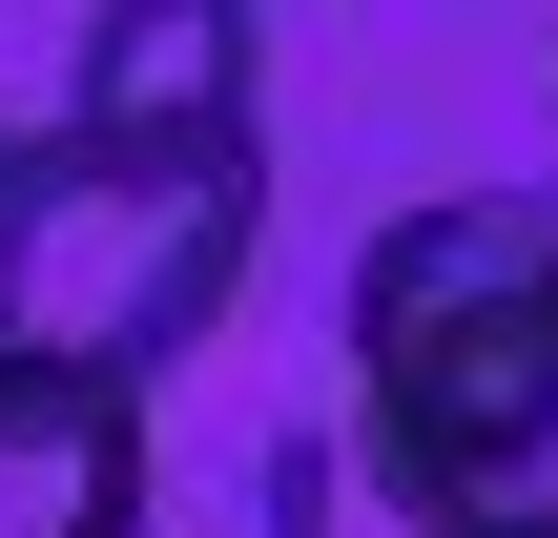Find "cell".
Here are the masks:
<instances>
[{"mask_svg":"<svg viewBox=\"0 0 558 538\" xmlns=\"http://www.w3.org/2000/svg\"><path fill=\"white\" fill-rule=\"evenodd\" d=\"M393 538H558V187H435L352 249V415Z\"/></svg>","mask_w":558,"mask_h":538,"instance_id":"obj_1","label":"cell"},{"mask_svg":"<svg viewBox=\"0 0 558 538\" xmlns=\"http://www.w3.org/2000/svg\"><path fill=\"white\" fill-rule=\"evenodd\" d=\"M269 249V145H83L21 124L0 145V352L21 373H124L166 394Z\"/></svg>","mask_w":558,"mask_h":538,"instance_id":"obj_2","label":"cell"},{"mask_svg":"<svg viewBox=\"0 0 558 538\" xmlns=\"http://www.w3.org/2000/svg\"><path fill=\"white\" fill-rule=\"evenodd\" d=\"M248 62H269V0H83L62 124L83 145H248Z\"/></svg>","mask_w":558,"mask_h":538,"instance_id":"obj_3","label":"cell"},{"mask_svg":"<svg viewBox=\"0 0 558 538\" xmlns=\"http://www.w3.org/2000/svg\"><path fill=\"white\" fill-rule=\"evenodd\" d=\"M0 538H145V394L0 352Z\"/></svg>","mask_w":558,"mask_h":538,"instance_id":"obj_4","label":"cell"},{"mask_svg":"<svg viewBox=\"0 0 558 538\" xmlns=\"http://www.w3.org/2000/svg\"><path fill=\"white\" fill-rule=\"evenodd\" d=\"M0 145H21V124H0Z\"/></svg>","mask_w":558,"mask_h":538,"instance_id":"obj_5","label":"cell"}]
</instances>
